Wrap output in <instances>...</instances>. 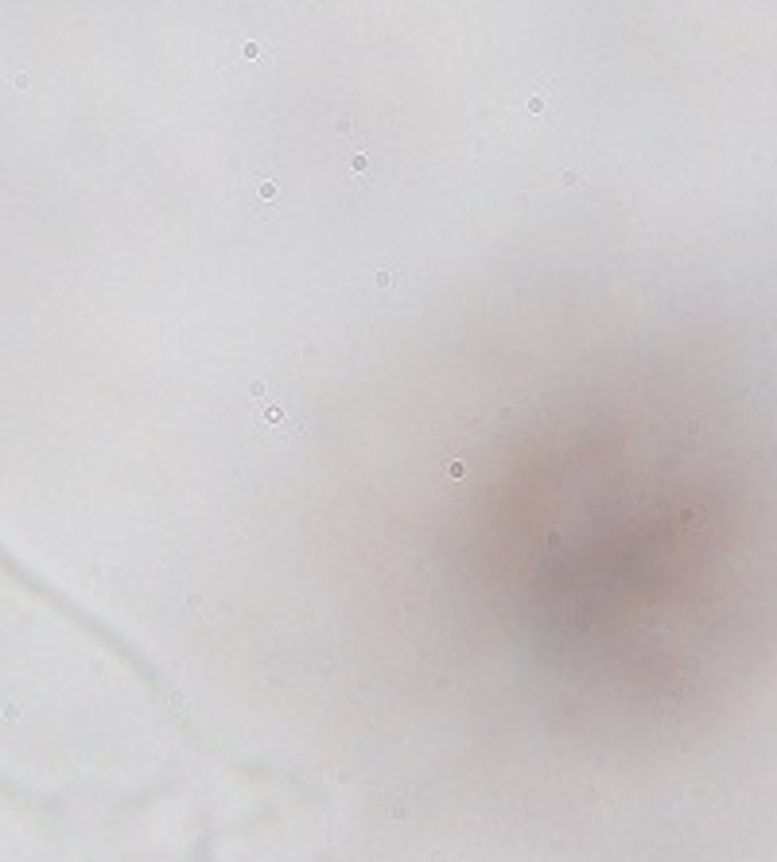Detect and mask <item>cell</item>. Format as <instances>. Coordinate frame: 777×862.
<instances>
[{
  "mask_svg": "<svg viewBox=\"0 0 777 862\" xmlns=\"http://www.w3.org/2000/svg\"><path fill=\"white\" fill-rule=\"evenodd\" d=\"M544 98H548V86H541V94L529 101V113H544Z\"/></svg>",
  "mask_w": 777,
  "mask_h": 862,
  "instance_id": "6da1fadb",
  "label": "cell"
},
{
  "mask_svg": "<svg viewBox=\"0 0 777 862\" xmlns=\"http://www.w3.org/2000/svg\"><path fill=\"white\" fill-rule=\"evenodd\" d=\"M350 167H354V171H366V167H370V156H366V152H358V156L350 160Z\"/></svg>",
  "mask_w": 777,
  "mask_h": 862,
  "instance_id": "7a4b0ae2",
  "label": "cell"
},
{
  "mask_svg": "<svg viewBox=\"0 0 777 862\" xmlns=\"http://www.w3.org/2000/svg\"><path fill=\"white\" fill-rule=\"evenodd\" d=\"M564 187H583V175H579V171H568V175H564Z\"/></svg>",
  "mask_w": 777,
  "mask_h": 862,
  "instance_id": "3957f363",
  "label": "cell"
},
{
  "mask_svg": "<svg viewBox=\"0 0 777 862\" xmlns=\"http://www.w3.org/2000/svg\"><path fill=\"white\" fill-rule=\"evenodd\" d=\"M276 195V183H261V199H272Z\"/></svg>",
  "mask_w": 777,
  "mask_h": 862,
  "instance_id": "277c9868",
  "label": "cell"
}]
</instances>
